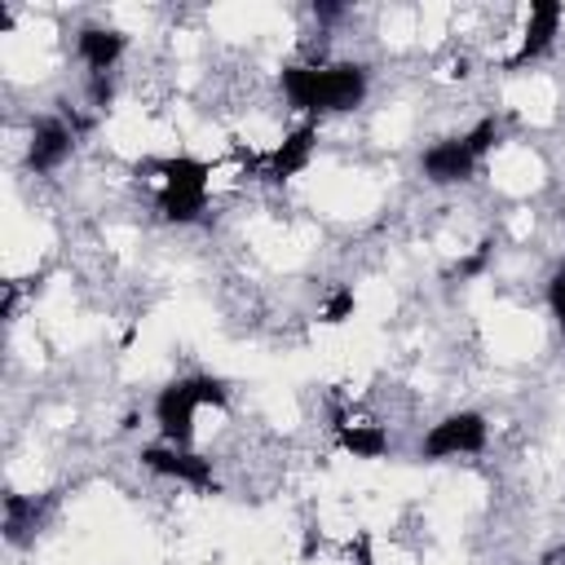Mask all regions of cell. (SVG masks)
I'll use <instances>...</instances> for the list:
<instances>
[{
  "mask_svg": "<svg viewBox=\"0 0 565 565\" xmlns=\"http://www.w3.org/2000/svg\"><path fill=\"white\" fill-rule=\"evenodd\" d=\"M353 309H358L353 287H335V291L327 296V305H322V322H327V327H340V322L353 318Z\"/></svg>",
  "mask_w": 565,
  "mask_h": 565,
  "instance_id": "obj_14",
  "label": "cell"
},
{
  "mask_svg": "<svg viewBox=\"0 0 565 565\" xmlns=\"http://www.w3.org/2000/svg\"><path fill=\"white\" fill-rule=\"evenodd\" d=\"M110 93H115V75H88V97H93L97 110H106Z\"/></svg>",
  "mask_w": 565,
  "mask_h": 565,
  "instance_id": "obj_17",
  "label": "cell"
},
{
  "mask_svg": "<svg viewBox=\"0 0 565 565\" xmlns=\"http://www.w3.org/2000/svg\"><path fill=\"white\" fill-rule=\"evenodd\" d=\"M71 154H75V124H66L62 115H44L31 124V137H26V168L31 172L49 177Z\"/></svg>",
  "mask_w": 565,
  "mask_h": 565,
  "instance_id": "obj_8",
  "label": "cell"
},
{
  "mask_svg": "<svg viewBox=\"0 0 565 565\" xmlns=\"http://www.w3.org/2000/svg\"><path fill=\"white\" fill-rule=\"evenodd\" d=\"M358 565H375V561H371V539H366V534L358 539Z\"/></svg>",
  "mask_w": 565,
  "mask_h": 565,
  "instance_id": "obj_19",
  "label": "cell"
},
{
  "mask_svg": "<svg viewBox=\"0 0 565 565\" xmlns=\"http://www.w3.org/2000/svg\"><path fill=\"white\" fill-rule=\"evenodd\" d=\"M340 13H344L340 4H313V18H318V22H335Z\"/></svg>",
  "mask_w": 565,
  "mask_h": 565,
  "instance_id": "obj_18",
  "label": "cell"
},
{
  "mask_svg": "<svg viewBox=\"0 0 565 565\" xmlns=\"http://www.w3.org/2000/svg\"><path fill=\"white\" fill-rule=\"evenodd\" d=\"M154 172V207L172 225H194L207 212L212 163L199 154H163L150 163Z\"/></svg>",
  "mask_w": 565,
  "mask_h": 565,
  "instance_id": "obj_3",
  "label": "cell"
},
{
  "mask_svg": "<svg viewBox=\"0 0 565 565\" xmlns=\"http://www.w3.org/2000/svg\"><path fill=\"white\" fill-rule=\"evenodd\" d=\"M203 406H212V411L230 406V384L221 375L194 371V375L168 380L154 393V428H159V437L168 446H190L194 441V419H199Z\"/></svg>",
  "mask_w": 565,
  "mask_h": 565,
  "instance_id": "obj_2",
  "label": "cell"
},
{
  "mask_svg": "<svg viewBox=\"0 0 565 565\" xmlns=\"http://www.w3.org/2000/svg\"><path fill=\"white\" fill-rule=\"evenodd\" d=\"M128 53V35L106 22H88L75 31V57L88 66V75H115L119 57Z\"/></svg>",
  "mask_w": 565,
  "mask_h": 565,
  "instance_id": "obj_10",
  "label": "cell"
},
{
  "mask_svg": "<svg viewBox=\"0 0 565 565\" xmlns=\"http://www.w3.org/2000/svg\"><path fill=\"white\" fill-rule=\"evenodd\" d=\"M490 252H494L490 243H477V252H472L468 260H459V265H455V278H477V274L486 269V260H490Z\"/></svg>",
  "mask_w": 565,
  "mask_h": 565,
  "instance_id": "obj_16",
  "label": "cell"
},
{
  "mask_svg": "<svg viewBox=\"0 0 565 565\" xmlns=\"http://www.w3.org/2000/svg\"><path fill=\"white\" fill-rule=\"evenodd\" d=\"M561 22H565V4L561 0H530L525 26H521V44H516V53L503 66L508 71H525L530 62L547 57L552 44H556V35H561Z\"/></svg>",
  "mask_w": 565,
  "mask_h": 565,
  "instance_id": "obj_7",
  "label": "cell"
},
{
  "mask_svg": "<svg viewBox=\"0 0 565 565\" xmlns=\"http://www.w3.org/2000/svg\"><path fill=\"white\" fill-rule=\"evenodd\" d=\"M313 150H318V119H305V124H296L274 150L256 154V177L269 181V185H282V181L300 177V172L313 163Z\"/></svg>",
  "mask_w": 565,
  "mask_h": 565,
  "instance_id": "obj_6",
  "label": "cell"
},
{
  "mask_svg": "<svg viewBox=\"0 0 565 565\" xmlns=\"http://www.w3.org/2000/svg\"><path fill=\"white\" fill-rule=\"evenodd\" d=\"M44 508H49V499H26V494H4V539L13 543V547H26L31 539H35V530H40V521H44Z\"/></svg>",
  "mask_w": 565,
  "mask_h": 565,
  "instance_id": "obj_11",
  "label": "cell"
},
{
  "mask_svg": "<svg viewBox=\"0 0 565 565\" xmlns=\"http://www.w3.org/2000/svg\"><path fill=\"white\" fill-rule=\"evenodd\" d=\"M463 137H468L472 154H477V159L486 163V154H490V150H494V146L503 141V119H499V115H486V119H477V124H472V128H468Z\"/></svg>",
  "mask_w": 565,
  "mask_h": 565,
  "instance_id": "obj_13",
  "label": "cell"
},
{
  "mask_svg": "<svg viewBox=\"0 0 565 565\" xmlns=\"http://www.w3.org/2000/svg\"><path fill=\"white\" fill-rule=\"evenodd\" d=\"M278 88L282 102L305 119L349 115L366 102L371 71L362 62H291L278 71Z\"/></svg>",
  "mask_w": 565,
  "mask_h": 565,
  "instance_id": "obj_1",
  "label": "cell"
},
{
  "mask_svg": "<svg viewBox=\"0 0 565 565\" xmlns=\"http://www.w3.org/2000/svg\"><path fill=\"white\" fill-rule=\"evenodd\" d=\"M490 441V424L481 411H450L437 424H428V433L419 437V459L437 463V459H459V455H481Z\"/></svg>",
  "mask_w": 565,
  "mask_h": 565,
  "instance_id": "obj_4",
  "label": "cell"
},
{
  "mask_svg": "<svg viewBox=\"0 0 565 565\" xmlns=\"http://www.w3.org/2000/svg\"><path fill=\"white\" fill-rule=\"evenodd\" d=\"M547 313L556 318V327H561V335H565V269H556V274L547 278Z\"/></svg>",
  "mask_w": 565,
  "mask_h": 565,
  "instance_id": "obj_15",
  "label": "cell"
},
{
  "mask_svg": "<svg viewBox=\"0 0 565 565\" xmlns=\"http://www.w3.org/2000/svg\"><path fill=\"white\" fill-rule=\"evenodd\" d=\"M477 168H481V159L472 154L463 132L459 137H441L419 154V172H424L428 185H463V181H472Z\"/></svg>",
  "mask_w": 565,
  "mask_h": 565,
  "instance_id": "obj_9",
  "label": "cell"
},
{
  "mask_svg": "<svg viewBox=\"0 0 565 565\" xmlns=\"http://www.w3.org/2000/svg\"><path fill=\"white\" fill-rule=\"evenodd\" d=\"M335 446L353 459H384L388 455V428L384 424H335Z\"/></svg>",
  "mask_w": 565,
  "mask_h": 565,
  "instance_id": "obj_12",
  "label": "cell"
},
{
  "mask_svg": "<svg viewBox=\"0 0 565 565\" xmlns=\"http://www.w3.org/2000/svg\"><path fill=\"white\" fill-rule=\"evenodd\" d=\"M137 459H141L146 472H154V477H163V481H177V486H190V490H199V494H216V490H221L212 459L199 455V450H190V446L150 441V446H141Z\"/></svg>",
  "mask_w": 565,
  "mask_h": 565,
  "instance_id": "obj_5",
  "label": "cell"
}]
</instances>
